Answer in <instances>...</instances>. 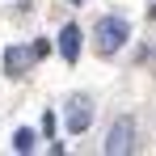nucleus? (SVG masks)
I'll return each mask as SVG.
<instances>
[{"instance_id":"f257e3e1","label":"nucleus","mask_w":156,"mask_h":156,"mask_svg":"<svg viewBox=\"0 0 156 156\" xmlns=\"http://www.w3.org/2000/svg\"><path fill=\"white\" fill-rule=\"evenodd\" d=\"M131 148H135V122H131V118H118V122L110 127V135H105L101 152L105 156H127Z\"/></svg>"},{"instance_id":"f03ea898","label":"nucleus","mask_w":156,"mask_h":156,"mask_svg":"<svg viewBox=\"0 0 156 156\" xmlns=\"http://www.w3.org/2000/svg\"><path fill=\"white\" fill-rule=\"evenodd\" d=\"M127 34H131V26L122 17H101V21H97V47H101V51H118V47L127 42Z\"/></svg>"},{"instance_id":"7ed1b4c3","label":"nucleus","mask_w":156,"mask_h":156,"mask_svg":"<svg viewBox=\"0 0 156 156\" xmlns=\"http://www.w3.org/2000/svg\"><path fill=\"white\" fill-rule=\"evenodd\" d=\"M34 59H38L34 47H9V51H4V72H9V76H26L30 68H34Z\"/></svg>"},{"instance_id":"20e7f679","label":"nucleus","mask_w":156,"mask_h":156,"mask_svg":"<svg viewBox=\"0 0 156 156\" xmlns=\"http://www.w3.org/2000/svg\"><path fill=\"white\" fill-rule=\"evenodd\" d=\"M59 55L68 59V63H76L80 59V26H63V34H59Z\"/></svg>"},{"instance_id":"39448f33","label":"nucleus","mask_w":156,"mask_h":156,"mask_svg":"<svg viewBox=\"0 0 156 156\" xmlns=\"http://www.w3.org/2000/svg\"><path fill=\"white\" fill-rule=\"evenodd\" d=\"M89 122H93V105H89V101H72L68 131H72V135H80V131H89Z\"/></svg>"},{"instance_id":"423d86ee","label":"nucleus","mask_w":156,"mask_h":156,"mask_svg":"<svg viewBox=\"0 0 156 156\" xmlns=\"http://www.w3.org/2000/svg\"><path fill=\"white\" fill-rule=\"evenodd\" d=\"M13 152H21V156H26V152H34V131H30V127L13 131Z\"/></svg>"}]
</instances>
